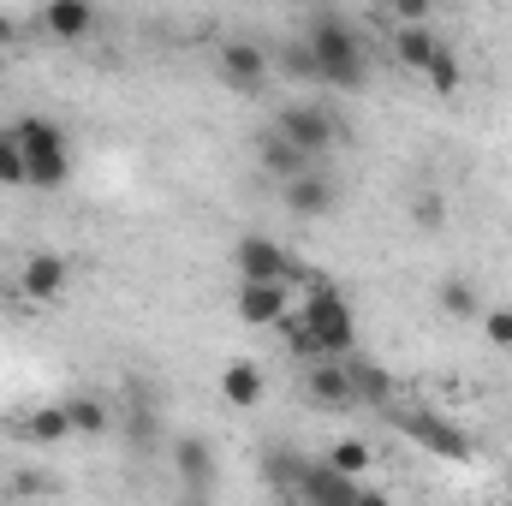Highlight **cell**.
<instances>
[{
	"label": "cell",
	"mask_w": 512,
	"mask_h": 506,
	"mask_svg": "<svg viewBox=\"0 0 512 506\" xmlns=\"http://www.w3.org/2000/svg\"><path fill=\"white\" fill-rule=\"evenodd\" d=\"M304 48L316 54V84H328V90H364L370 84V54H364L358 30L346 18H334V12L310 18L304 24Z\"/></svg>",
	"instance_id": "obj_1"
},
{
	"label": "cell",
	"mask_w": 512,
	"mask_h": 506,
	"mask_svg": "<svg viewBox=\"0 0 512 506\" xmlns=\"http://www.w3.org/2000/svg\"><path fill=\"white\" fill-rule=\"evenodd\" d=\"M298 316L310 322V334H316L322 358H346V352H358V310H352V298H346L340 286L310 280V292H304Z\"/></svg>",
	"instance_id": "obj_2"
},
{
	"label": "cell",
	"mask_w": 512,
	"mask_h": 506,
	"mask_svg": "<svg viewBox=\"0 0 512 506\" xmlns=\"http://www.w3.org/2000/svg\"><path fill=\"white\" fill-rule=\"evenodd\" d=\"M12 131H18L24 161H30V191H66V179H72V143H66V131L54 126L48 114H24Z\"/></svg>",
	"instance_id": "obj_3"
},
{
	"label": "cell",
	"mask_w": 512,
	"mask_h": 506,
	"mask_svg": "<svg viewBox=\"0 0 512 506\" xmlns=\"http://www.w3.org/2000/svg\"><path fill=\"white\" fill-rule=\"evenodd\" d=\"M274 477H280V489H292L298 501H322V506H352V501H370V489L358 483V477H346V471H334L328 459H298L292 465V453H274V465H268Z\"/></svg>",
	"instance_id": "obj_4"
},
{
	"label": "cell",
	"mask_w": 512,
	"mask_h": 506,
	"mask_svg": "<svg viewBox=\"0 0 512 506\" xmlns=\"http://www.w3.org/2000/svg\"><path fill=\"white\" fill-rule=\"evenodd\" d=\"M382 417L405 435V441H417L423 453H435V459H453V465H465L477 447H471V435L453 423V417H441V411H423V405H382Z\"/></svg>",
	"instance_id": "obj_5"
},
{
	"label": "cell",
	"mask_w": 512,
	"mask_h": 506,
	"mask_svg": "<svg viewBox=\"0 0 512 506\" xmlns=\"http://www.w3.org/2000/svg\"><path fill=\"white\" fill-rule=\"evenodd\" d=\"M274 131H280L298 155H310V161H322V155L340 143V120H334L328 108H316V102H292V108H280V114H274Z\"/></svg>",
	"instance_id": "obj_6"
},
{
	"label": "cell",
	"mask_w": 512,
	"mask_h": 506,
	"mask_svg": "<svg viewBox=\"0 0 512 506\" xmlns=\"http://www.w3.org/2000/svg\"><path fill=\"white\" fill-rule=\"evenodd\" d=\"M215 72H221V84H227V90L256 96V90H268V72H274V60H268V48H262V42H251V36H233V42H221V54H215Z\"/></svg>",
	"instance_id": "obj_7"
},
{
	"label": "cell",
	"mask_w": 512,
	"mask_h": 506,
	"mask_svg": "<svg viewBox=\"0 0 512 506\" xmlns=\"http://www.w3.org/2000/svg\"><path fill=\"white\" fill-rule=\"evenodd\" d=\"M304 399H310L316 411H358V387H352L346 358H310V370H304Z\"/></svg>",
	"instance_id": "obj_8"
},
{
	"label": "cell",
	"mask_w": 512,
	"mask_h": 506,
	"mask_svg": "<svg viewBox=\"0 0 512 506\" xmlns=\"http://www.w3.org/2000/svg\"><path fill=\"white\" fill-rule=\"evenodd\" d=\"M233 268H239V280H292V286L304 280L298 262L280 251L274 239H262V233H245V239L233 245Z\"/></svg>",
	"instance_id": "obj_9"
},
{
	"label": "cell",
	"mask_w": 512,
	"mask_h": 506,
	"mask_svg": "<svg viewBox=\"0 0 512 506\" xmlns=\"http://www.w3.org/2000/svg\"><path fill=\"white\" fill-rule=\"evenodd\" d=\"M280 197H286V209H292V215H304V221H322V215H334V209H340V185H334L322 167H304V173L280 179Z\"/></svg>",
	"instance_id": "obj_10"
},
{
	"label": "cell",
	"mask_w": 512,
	"mask_h": 506,
	"mask_svg": "<svg viewBox=\"0 0 512 506\" xmlns=\"http://www.w3.org/2000/svg\"><path fill=\"white\" fill-rule=\"evenodd\" d=\"M167 465L179 471L185 495H197V501H203V495L215 489V477H221V471H215V447H209L203 435H173V441H167Z\"/></svg>",
	"instance_id": "obj_11"
},
{
	"label": "cell",
	"mask_w": 512,
	"mask_h": 506,
	"mask_svg": "<svg viewBox=\"0 0 512 506\" xmlns=\"http://www.w3.org/2000/svg\"><path fill=\"white\" fill-rule=\"evenodd\" d=\"M66 286H72V262H66L60 251H30L24 262H18V292H24V298L54 304Z\"/></svg>",
	"instance_id": "obj_12"
},
{
	"label": "cell",
	"mask_w": 512,
	"mask_h": 506,
	"mask_svg": "<svg viewBox=\"0 0 512 506\" xmlns=\"http://www.w3.org/2000/svg\"><path fill=\"white\" fill-rule=\"evenodd\" d=\"M292 310V280H239V322L274 328Z\"/></svg>",
	"instance_id": "obj_13"
},
{
	"label": "cell",
	"mask_w": 512,
	"mask_h": 506,
	"mask_svg": "<svg viewBox=\"0 0 512 506\" xmlns=\"http://www.w3.org/2000/svg\"><path fill=\"white\" fill-rule=\"evenodd\" d=\"M6 435H18L24 447H60L72 435V417H66V399L60 405H36L24 417H6Z\"/></svg>",
	"instance_id": "obj_14"
},
{
	"label": "cell",
	"mask_w": 512,
	"mask_h": 506,
	"mask_svg": "<svg viewBox=\"0 0 512 506\" xmlns=\"http://www.w3.org/2000/svg\"><path fill=\"white\" fill-rule=\"evenodd\" d=\"M42 30H48L54 42H84V36L96 30V6H90V0H48V6H42Z\"/></svg>",
	"instance_id": "obj_15"
},
{
	"label": "cell",
	"mask_w": 512,
	"mask_h": 506,
	"mask_svg": "<svg viewBox=\"0 0 512 506\" xmlns=\"http://www.w3.org/2000/svg\"><path fill=\"white\" fill-rule=\"evenodd\" d=\"M346 370H352V387H358V411H382V405H393V376H387L382 364L346 352Z\"/></svg>",
	"instance_id": "obj_16"
},
{
	"label": "cell",
	"mask_w": 512,
	"mask_h": 506,
	"mask_svg": "<svg viewBox=\"0 0 512 506\" xmlns=\"http://www.w3.org/2000/svg\"><path fill=\"white\" fill-rule=\"evenodd\" d=\"M262 370H256L251 358H233L227 370H221V399L233 405V411H256V399H262Z\"/></svg>",
	"instance_id": "obj_17"
},
{
	"label": "cell",
	"mask_w": 512,
	"mask_h": 506,
	"mask_svg": "<svg viewBox=\"0 0 512 506\" xmlns=\"http://www.w3.org/2000/svg\"><path fill=\"white\" fill-rule=\"evenodd\" d=\"M435 48H441V36H435L429 24H399V30H393V60H399L405 72H423V66L435 60Z\"/></svg>",
	"instance_id": "obj_18"
},
{
	"label": "cell",
	"mask_w": 512,
	"mask_h": 506,
	"mask_svg": "<svg viewBox=\"0 0 512 506\" xmlns=\"http://www.w3.org/2000/svg\"><path fill=\"white\" fill-rule=\"evenodd\" d=\"M126 441L137 459H149V453H161V411L149 405V399H137L126 411Z\"/></svg>",
	"instance_id": "obj_19"
},
{
	"label": "cell",
	"mask_w": 512,
	"mask_h": 506,
	"mask_svg": "<svg viewBox=\"0 0 512 506\" xmlns=\"http://www.w3.org/2000/svg\"><path fill=\"white\" fill-rule=\"evenodd\" d=\"M435 304H441V316H447V322H477V316H483L477 286H471V280H459V274L435 286Z\"/></svg>",
	"instance_id": "obj_20"
},
{
	"label": "cell",
	"mask_w": 512,
	"mask_h": 506,
	"mask_svg": "<svg viewBox=\"0 0 512 506\" xmlns=\"http://www.w3.org/2000/svg\"><path fill=\"white\" fill-rule=\"evenodd\" d=\"M66 417H72V435H108L114 429V405L96 399V393H72L66 399Z\"/></svg>",
	"instance_id": "obj_21"
},
{
	"label": "cell",
	"mask_w": 512,
	"mask_h": 506,
	"mask_svg": "<svg viewBox=\"0 0 512 506\" xmlns=\"http://www.w3.org/2000/svg\"><path fill=\"white\" fill-rule=\"evenodd\" d=\"M256 155H262V167H268L274 179H292V173H304V167H316L310 155H298V149H292V143H286V137H280L274 126L262 131V143H256Z\"/></svg>",
	"instance_id": "obj_22"
},
{
	"label": "cell",
	"mask_w": 512,
	"mask_h": 506,
	"mask_svg": "<svg viewBox=\"0 0 512 506\" xmlns=\"http://www.w3.org/2000/svg\"><path fill=\"white\" fill-rule=\"evenodd\" d=\"M423 78H429V90H435V96H453V90L465 84V66H459V54L441 42V48H435V60L423 66Z\"/></svg>",
	"instance_id": "obj_23"
},
{
	"label": "cell",
	"mask_w": 512,
	"mask_h": 506,
	"mask_svg": "<svg viewBox=\"0 0 512 506\" xmlns=\"http://www.w3.org/2000/svg\"><path fill=\"white\" fill-rule=\"evenodd\" d=\"M322 459H328L334 471H346V477H364L376 453H370V441H358V435H340V441H334V447H328Z\"/></svg>",
	"instance_id": "obj_24"
},
{
	"label": "cell",
	"mask_w": 512,
	"mask_h": 506,
	"mask_svg": "<svg viewBox=\"0 0 512 506\" xmlns=\"http://www.w3.org/2000/svg\"><path fill=\"white\" fill-rule=\"evenodd\" d=\"M0 185H30V161H24V143L18 131H0Z\"/></svg>",
	"instance_id": "obj_25"
},
{
	"label": "cell",
	"mask_w": 512,
	"mask_h": 506,
	"mask_svg": "<svg viewBox=\"0 0 512 506\" xmlns=\"http://www.w3.org/2000/svg\"><path fill=\"white\" fill-rule=\"evenodd\" d=\"M411 221H417V233H441L447 227V197L441 191H417L411 197Z\"/></svg>",
	"instance_id": "obj_26"
},
{
	"label": "cell",
	"mask_w": 512,
	"mask_h": 506,
	"mask_svg": "<svg viewBox=\"0 0 512 506\" xmlns=\"http://www.w3.org/2000/svg\"><path fill=\"white\" fill-rule=\"evenodd\" d=\"M477 322H483V340H489V346L512 352V304H501V310H483Z\"/></svg>",
	"instance_id": "obj_27"
},
{
	"label": "cell",
	"mask_w": 512,
	"mask_h": 506,
	"mask_svg": "<svg viewBox=\"0 0 512 506\" xmlns=\"http://www.w3.org/2000/svg\"><path fill=\"white\" fill-rule=\"evenodd\" d=\"M280 66H286V72H292V78H316V54H310V48H304V36H298V42H286V48H280Z\"/></svg>",
	"instance_id": "obj_28"
},
{
	"label": "cell",
	"mask_w": 512,
	"mask_h": 506,
	"mask_svg": "<svg viewBox=\"0 0 512 506\" xmlns=\"http://www.w3.org/2000/svg\"><path fill=\"white\" fill-rule=\"evenodd\" d=\"M387 12H393V24H429L435 0H387Z\"/></svg>",
	"instance_id": "obj_29"
},
{
	"label": "cell",
	"mask_w": 512,
	"mask_h": 506,
	"mask_svg": "<svg viewBox=\"0 0 512 506\" xmlns=\"http://www.w3.org/2000/svg\"><path fill=\"white\" fill-rule=\"evenodd\" d=\"M12 42H18V18H6V12H0V48H12Z\"/></svg>",
	"instance_id": "obj_30"
}]
</instances>
